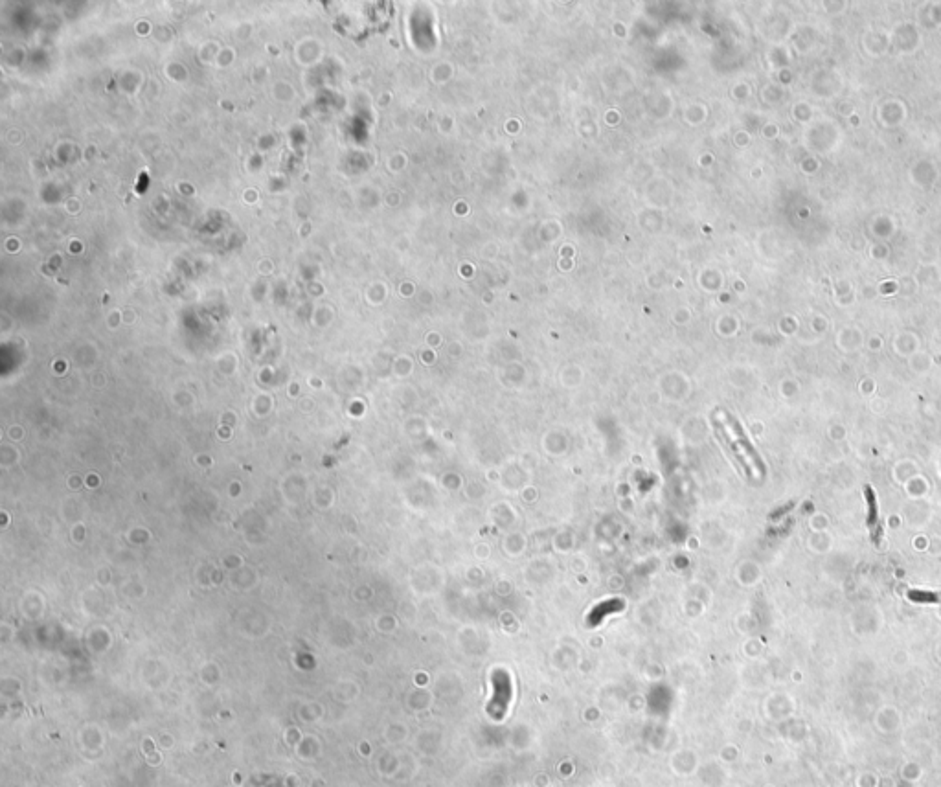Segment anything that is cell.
<instances>
[{
    "label": "cell",
    "instance_id": "cell-1",
    "mask_svg": "<svg viewBox=\"0 0 941 787\" xmlns=\"http://www.w3.org/2000/svg\"><path fill=\"white\" fill-rule=\"evenodd\" d=\"M721 420H723V427L719 431L725 433V440L732 449V455L741 462V466L750 475H763L765 473V464L758 455V451L750 444L747 434L743 433V429L737 423L736 418L723 412Z\"/></svg>",
    "mask_w": 941,
    "mask_h": 787
},
{
    "label": "cell",
    "instance_id": "cell-2",
    "mask_svg": "<svg viewBox=\"0 0 941 787\" xmlns=\"http://www.w3.org/2000/svg\"><path fill=\"white\" fill-rule=\"evenodd\" d=\"M864 493H866V501H868V528L872 532L873 543L881 545V534L883 532H881V523H879V517H877V501H875L872 486H866Z\"/></svg>",
    "mask_w": 941,
    "mask_h": 787
}]
</instances>
